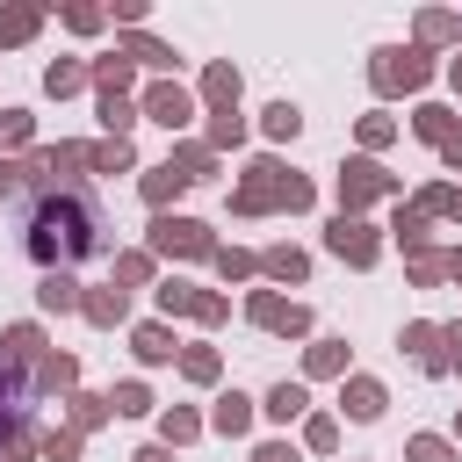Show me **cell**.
Masks as SVG:
<instances>
[{
  "label": "cell",
  "instance_id": "cell-1",
  "mask_svg": "<svg viewBox=\"0 0 462 462\" xmlns=\"http://www.w3.org/2000/svg\"><path fill=\"white\" fill-rule=\"evenodd\" d=\"M29 253L43 260V274L65 267V260L101 253V224H94V209H87L79 195H43V209H36V224H29Z\"/></svg>",
  "mask_w": 462,
  "mask_h": 462
},
{
  "label": "cell",
  "instance_id": "cell-2",
  "mask_svg": "<svg viewBox=\"0 0 462 462\" xmlns=\"http://www.w3.org/2000/svg\"><path fill=\"white\" fill-rule=\"evenodd\" d=\"M245 217H260V209H303L310 202V180H296V173H282L274 159H260L245 180H238V195H231Z\"/></svg>",
  "mask_w": 462,
  "mask_h": 462
},
{
  "label": "cell",
  "instance_id": "cell-3",
  "mask_svg": "<svg viewBox=\"0 0 462 462\" xmlns=\"http://www.w3.org/2000/svg\"><path fill=\"white\" fill-rule=\"evenodd\" d=\"M152 253H209V224H195V217H159V224H152Z\"/></svg>",
  "mask_w": 462,
  "mask_h": 462
},
{
  "label": "cell",
  "instance_id": "cell-4",
  "mask_svg": "<svg viewBox=\"0 0 462 462\" xmlns=\"http://www.w3.org/2000/svg\"><path fill=\"white\" fill-rule=\"evenodd\" d=\"M426 79V51H375V87L397 94V87H419Z\"/></svg>",
  "mask_w": 462,
  "mask_h": 462
},
{
  "label": "cell",
  "instance_id": "cell-5",
  "mask_svg": "<svg viewBox=\"0 0 462 462\" xmlns=\"http://www.w3.org/2000/svg\"><path fill=\"white\" fill-rule=\"evenodd\" d=\"M390 188H397V180H390L375 159H354V166L339 173V202H346V209H354V202H375V195H390Z\"/></svg>",
  "mask_w": 462,
  "mask_h": 462
},
{
  "label": "cell",
  "instance_id": "cell-6",
  "mask_svg": "<svg viewBox=\"0 0 462 462\" xmlns=\"http://www.w3.org/2000/svg\"><path fill=\"white\" fill-rule=\"evenodd\" d=\"M325 245H332L339 260H354V267H375V253H383V245H375V231H368V224H354V217H339V224L325 231Z\"/></svg>",
  "mask_w": 462,
  "mask_h": 462
},
{
  "label": "cell",
  "instance_id": "cell-7",
  "mask_svg": "<svg viewBox=\"0 0 462 462\" xmlns=\"http://www.w3.org/2000/svg\"><path fill=\"white\" fill-rule=\"evenodd\" d=\"M144 116H152V123H166V130H180V123L195 116V101H188L180 87H152V94H144Z\"/></svg>",
  "mask_w": 462,
  "mask_h": 462
},
{
  "label": "cell",
  "instance_id": "cell-8",
  "mask_svg": "<svg viewBox=\"0 0 462 462\" xmlns=\"http://www.w3.org/2000/svg\"><path fill=\"white\" fill-rule=\"evenodd\" d=\"M159 303H166V310H195V318H224V296H202V289H188V282H166Z\"/></svg>",
  "mask_w": 462,
  "mask_h": 462
},
{
  "label": "cell",
  "instance_id": "cell-9",
  "mask_svg": "<svg viewBox=\"0 0 462 462\" xmlns=\"http://www.w3.org/2000/svg\"><path fill=\"white\" fill-rule=\"evenodd\" d=\"M253 318H260L267 332H303V325H310L303 303H282V296H253Z\"/></svg>",
  "mask_w": 462,
  "mask_h": 462
},
{
  "label": "cell",
  "instance_id": "cell-10",
  "mask_svg": "<svg viewBox=\"0 0 462 462\" xmlns=\"http://www.w3.org/2000/svg\"><path fill=\"white\" fill-rule=\"evenodd\" d=\"M36 296H43V310H79V282H72V274H65V267H51V274H43V289H36Z\"/></svg>",
  "mask_w": 462,
  "mask_h": 462
},
{
  "label": "cell",
  "instance_id": "cell-11",
  "mask_svg": "<svg viewBox=\"0 0 462 462\" xmlns=\"http://www.w3.org/2000/svg\"><path fill=\"white\" fill-rule=\"evenodd\" d=\"M202 94L217 101V116L238 108V72H231V65H209V72H202Z\"/></svg>",
  "mask_w": 462,
  "mask_h": 462
},
{
  "label": "cell",
  "instance_id": "cell-12",
  "mask_svg": "<svg viewBox=\"0 0 462 462\" xmlns=\"http://www.w3.org/2000/svg\"><path fill=\"white\" fill-rule=\"evenodd\" d=\"M339 404H346V411H354V419H375V411H383V383H368V375H354V383H346V397H339Z\"/></svg>",
  "mask_w": 462,
  "mask_h": 462
},
{
  "label": "cell",
  "instance_id": "cell-13",
  "mask_svg": "<svg viewBox=\"0 0 462 462\" xmlns=\"http://www.w3.org/2000/svg\"><path fill=\"white\" fill-rule=\"evenodd\" d=\"M79 310H87L94 325H116V318H123V289H87V296H79Z\"/></svg>",
  "mask_w": 462,
  "mask_h": 462
},
{
  "label": "cell",
  "instance_id": "cell-14",
  "mask_svg": "<svg viewBox=\"0 0 462 462\" xmlns=\"http://www.w3.org/2000/svg\"><path fill=\"white\" fill-rule=\"evenodd\" d=\"M180 188H188V173H180V166H173V159H166V166H152V173H144V195H152V202H166V195H180Z\"/></svg>",
  "mask_w": 462,
  "mask_h": 462
},
{
  "label": "cell",
  "instance_id": "cell-15",
  "mask_svg": "<svg viewBox=\"0 0 462 462\" xmlns=\"http://www.w3.org/2000/svg\"><path fill=\"white\" fill-rule=\"evenodd\" d=\"M72 375H79L72 354H43V361H36V383H43V390H72Z\"/></svg>",
  "mask_w": 462,
  "mask_h": 462
},
{
  "label": "cell",
  "instance_id": "cell-16",
  "mask_svg": "<svg viewBox=\"0 0 462 462\" xmlns=\"http://www.w3.org/2000/svg\"><path fill=\"white\" fill-rule=\"evenodd\" d=\"M245 426H253V404H245L238 390H231V397H217V433H245Z\"/></svg>",
  "mask_w": 462,
  "mask_h": 462
},
{
  "label": "cell",
  "instance_id": "cell-17",
  "mask_svg": "<svg viewBox=\"0 0 462 462\" xmlns=\"http://www.w3.org/2000/svg\"><path fill=\"white\" fill-rule=\"evenodd\" d=\"M137 354L144 361H173V332L166 325H137Z\"/></svg>",
  "mask_w": 462,
  "mask_h": 462
},
{
  "label": "cell",
  "instance_id": "cell-18",
  "mask_svg": "<svg viewBox=\"0 0 462 462\" xmlns=\"http://www.w3.org/2000/svg\"><path fill=\"white\" fill-rule=\"evenodd\" d=\"M346 368V339H318L310 346V375H339Z\"/></svg>",
  "mask_w": 462,
  "mask_h": 462
},
{
  "label": "cell",
  "instance_id": "cell-19",
  "mask_svg": "<svg viewBox=\"0 0 462 462\" xmlns=\"http://www.w3.org/2000/svg\"><path fill=\"white\" fill-rule=\"evenodd\" d=\"M303 404H310V397H303V383H274V390H267V411H274V419H296Z\"/></svg>",
  "mask_w": 462,
  "mask_h": 462
},
{
  "label": "cell",
  "instance_id": "cell-20",
  "mask_svg": "<svg viewBox=\"0 0 462 462\" xmlns=\"http://www.w3.org/2000/svg\"><path fill=\"white\" fill-rule=\"evenodd\" d=\"M260 123H267V137H296V130H303V116H296V101H274V108H267Z\"/></svg>",
  "mask_w": 462,
  "mask_h": 462
},
{
  "label": "cell",
  "instance_id": "cell-21",
  "mask_svg": "<svg viewBox=\"0 0 462 462\" xmlns=\"http://www.w3.org/2000/svg\"><path fill=\"white\" fill-rule=\"evenodd\" d=\"M419 137H433V144H455V116H448V108H419Z\"/></svg>",
  "mask_w": 462,
  "mask_h": 462
},
{
  "label": "cell",
  "instance_id": "cell-22",
  "mask_svg": "<svg viewBox=\"0 0 462 462\" xmlns=\"http://www.w3.org/2000/svg\"><path fill=\"white\" fill-rule=\"evenodd\" d=\"M94 79H101V94H123V87H130V58H101Z\"/></svg>",
  "mask_w": 462,
  "mask_h": 462
},
{
  "label": "cell",
  "instance_id": "cell-23",
  "mask_svg": "<svg viewBox=\"0 0 462 462\" xmlns=\"http://www.w3.org/2000/svg\"><path fill=\"white\" fill-rule=\"evenodd\" d=\"M101 123H108V130H116V137H123V130H130V123H137V108H130V101H123V94H101Z\"/></svg>",
  "mask_w": 462,
  "mask_h": 462
},
{
  "label": "cell",
  "instance_id": "cell-24",
  "mask_svg": "<svg viewBox=\"0 0 462 462\" xmlns=\"http://www.w3.org/2000/svg\"><path fill=\"white\" fill-rule=\"evenodd\" d=\"M404 462H455V448H448V440H433V433H419V440L404 448Z\"/></svg>",
  "mask_w": 462,
  "mask_h": 462
},
{
  "label": "cell",
  "instance_id": "cell-25",
  "mask_svg": "<svg viewBox=\"0 0 462 462\" xmlns=\"http://www.w3.org/2000/svg\"><path fill=\"white\" fill-rule=\"evenodd\" d=\"M29 29H36V7H7L0 14V43H22Z\"/></svg>",
  "mask_w": 462,
  "mask_h": 462
},
{
  "label": "cell",
  "instance_id": "cell-26",
  "mask_svg": "<svg viewBox=\"0 0 462 462\" xmlns=\"http://www.w3.org/2000/svg\"><path fill=\"white\" fill-rule=\"evenodd\" d=\"M123 51H130L137 65H173V51H166V43H152V36H130Z\"/></svg>",
  "mask_w": 462,
  "mask_h": 462
},
{
  "label": "cell",
  "instance_id": "cell-27",
  "mask_svg": "<svg viewBox=\"0 0 462 462\" xmlns=\"http://www.w3.org/2000/svg\"><path fill=\"white\" fill-rule=\"evenodd\" d=\"M87 166H101V173H123V166H130V144H123V137H116V144H94V159H87Z\"/></svg>",
  "mask_w": 462,
  "mask_h": 462
},
{
  "label": "cell",
  "instance_id": "cell-28",
  "mask_svg": "<svg viewBox=\"0 0 462 462\" xmlns=\"http://www.w3.org/2000/svg\"><path fill=\"white\" fill-rule=\"evenodd\" d=\"M188 180H209V144H180V159H173Z\"/></svg>",
  "mask_w": 462,
  "mask_h": 462
},
{
  "label": "cell",
  "instance_id": "cell-29",
  "mask_svg": "<svg viewBox=\"0 0 462 462\" xmlns=\"http://www.w3.org/2000/svg\"><path fill=\"white\" fill-rule=\"evenodd\" d=\"M267 274H282V282H303V253L274 245V253H267Z\"/></svg>",
  "mask_w": 462,
  "mask_h": 462
},
{
  "label": "cell",
  "instance_id": "cell-30",
  "mask_svg": "<svg viewBox=\"0 0 462 462\" xmlns=\"http://www.w3.org/2000/svg\"><path fill=\"white\" fill-rule=\"evenodd\" d=\"M245 137V123H238V108H224L217 123H209V144H238Z\"/></svg>",
  "mask_w": 462,
  "mask_h": 462
},
{
  "label": "cell",
  "instance_id": "cell-31",
  "mask_svg": "<svg viewBox=\"0 0 462 462\" xmlns=\"http://www.w3.org/2000/svg\"><path fill=\"white\" fill-rule=\"evenodd\" d=\"M180 368H188L195 383H209V375H217V354H209V346H188V354H180Z\"/></svg>",
  "mask_w": 462,
  "mask_h": 462
},
{
  "label": "cell",
  "instance_id": "cell-32",
  "mask_svg": "<svg viewBox=\"0 0 462 462\" xmlns=\"http://www.w3.org/2000/svg\"><path fill=\"white\" fill-rule=\"evenodd\" d=\"M108 411H116V404H108V397H72V419H79V426H101V419H108Z\"/></svg>",
  "mask_w": 462,
  "mask_h": 462
},
{
  "label": "cell",
  "instance_id": "cell-33",
  "mask_svg": "<svg viewBox=\"0 0 462 462\" xmlns=\"http://www.w3.org/2000/svg\"><path fill=\"white\" fill-rule=\"evenodd\" d=\"M43 455L51 462H79V433H43Z\"/></svg>",
  "mask_w": 462,
  "mask_h": 462
},
{
  "label": "cell",
  "instance_id": "cell-34",
  "mask_svg": "<svg viewBox=\"0 0 462 462\" xmlns=\"http://www.w3.org/2000/svg\"><path fill=\"white\" fill-rule=\"evenodd\" d=\"M29 188V166H14V159H0V202H14Z\"/></svg>",
  "mask_w": 462,
  "mask_h": 462
},
{
  "label": "cell",
  "instance_id": "cell-35",
  "mask_svg": "<svg viewBox=\"0 0 462 462\" xmlns=\"http://www.w3.org/2000/svg\"><path fill=\"white\" fill-rule=\"evenodd\" d=\"M79 79H87V72H79V65H51V72H43V87H51V94H72V87H79Z\"/></svg>",
  "mask_w": 462,
  "mask_h": 462
},
{
  "label": "cell",
  "instance_id": "cell-36",
  "mask_svg": "<svg viewBox=\"0 0 462 462\" xmlns=\"http://www.w3.org/2000/svg\"><path fill=\"white\" fill-rule=\"evenodd\" d=\"M397 238L419 245V238H426V209H397Z\"/></svg>",
  "mask_w": 462,
  "mask_h": 462
},
{
  "label": "cell",
  "instance_id": "cell-37",
  "mask_svg": "<svg viewBox=\"0 0 462 462\" xmlns=\"http://www.w3.org/2000/svg\"><path fill=\"white\" fill-rule=\"evenodd\" d=\"M108 404H116V411H152V397H144V390H137V383H123V390H116V397H108Z\"/></svg>",
  "mask_w": 462,
  "mask_h": 462
},
{
  "label": "cell",
  "instance_id": "cell-38",
  "mask_svg": "<svg viewBox=\"0 0 462 462\" xmlns=\"http://www.w3.org/2000/svg\"><path fill=\"white\" fill-rule=\"evenodd\" d=\"M22 137H29V116L7 108V116H0V144H22Z\"/></svg>",
  "mask_w": 462,
  "mask_h": 462
},
{
  "label": "cell",
  "instance_id": "cell-39",
  "mask_svg": "<svg viewBox=\"0 0 462 462\" xmlns=\"http://www.w3.org/2000/svg\"><path fill=\"white\" fill-rule=\"evenodd\" d=\"M462 361V325H440V368Z\"/></svg>",
  "mask_w": 462,
  "mask_h": 462
},
{
  "label": "cell",
  "instance_id": "cell-40",
  "mask_svg": "<svg viewBox=\"0 0 462 462\" xmlns=\"http://www.w3.org/2000/svg\"><path fill=\"white\" fill-rule=\"evenodd\" d=\"M419 36H426V43H440V36H455V14H426V22H419Z\"/></svg>",
  "mask_w": 462,
  "mask_h": 462
},
{
  "label": "cell",
  "instance_id": "cell-41",
  "mask_svg": "<svg viewBox=\"0 0 462 462\" xmlns=\"http://www.w3.org/2000/svg\"><path fill=\"white\" fill-rule=\"evenodd\" d=\"M166 440H195V411H166Z\"/></svg>",
  "mask_w": 462,
  "mask_h": 462
},
{
  "label": "cell",
  "instance_id": "cell-42",
  "mask_svg": "<svg viewBox=\"0 0 462 462\" xmlns=\"http://www.w3.org/2000/svg\"><path fill=\"white\" fill-rule=\"evenodd\" d=\"M22 455H29V433H22V426H14V433H7V440H0V462H22Z\"/></svg>",
  "mask_w": 462,
  "mask_h": 462
},
{
  "label": "cell",
  "instance_id": "cell-43",
  "mask_svg": "<svg viewBox=\"0 0 462 462\" xmlns=\"http://www.w3.org/2000/svg\"><path fill=\"white\" fill-rule=\"evenodd\" d=\"M253 462H296V448H282V440H267V448H260Z\"/></svg>",
  "mask_w": 462,
  "mask_h": 462
},
{
  "label": "cell",
  "instance_id": "cell-44",
  "mask_svg": "<svg viewBox=\"0 0 462 462\" xmlns=\"http://www.w3.org/2000/svg\"><path fill=\"white\" fill-rule=\"evenodd\" d=\"M137 462H173V448H137Z\"/></svg>",
  "mask_w": 462,
  "mask_h": 462
},
{
  "label": "cell",
  "instance_id": "cell-45",
  "mask_svg": "<svg viewBox=\"0 0 462 462\" xmlns=\"http://www.w3.org/2000/svg\"><path fill=\"white\" fill-rule=\"evenodd\" d=\"M440 152H448V166H455V173H462V137H455V144H440Z\"/></svg>",
  "mask_w": 462,
  "mask_h": 462
},
{
  "label": "cell",
  "instance_id": "cell-46",
  "mask_svg": "<svg viewBox=\"0 0 462 462\" xmlns=\"http://www.w3.org/2000/svg\"><path fill=\"white\" fill-rule=\"evenodd\" d=\"M448 79H455V87H462V58H455V65H448Z\"/></svg>",
  "mask_w": 462,
  "mask_h": 462
},
{
  "label": "cell",
  "instance_id": "cell-47",
  "mask_svg": "<svg viewBox=\"0 0 462 462\" xmlns=\"http://www.w3.org/2000/svg\"><path fill=\"white\" fill-rule=\"evenodd\" d=\"M448 267H455V274H462V253H455V260H448Z\"/></svg>",
  "mask_w": 462,
  "mask_h": 462
}]
</instances>
